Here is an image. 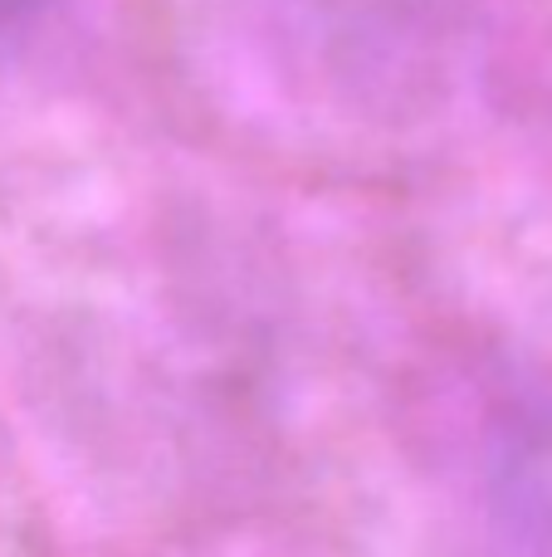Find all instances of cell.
<instances>
[{"instance_id": "obj_1", "label": "cell", "mask_w": 552, "mask_h": 557, "mask_svg": "<svg viewBox=\"0 0 552 557\" xmlns=\"http://www.w3.org/2000/svg\"><path fill=\"white\" fill-rule=\"evenodd\" d=\"M303 45L348 84L401 94L455 54L469 0H284Z\"/></svg>"}, {"instance_id": "obj_2", "label": "cell", "mask_w": 552, "mask_h": 557, "mask_svg": "<svg viewBox=\"0 0 552 557\" xmlns=\"http://www.w3.org/2000/svg\"><path fill=\"white\" fill-rule=\"evenodd\" d=\"M489 484L509 533L552 557V386L514 401L489 445Z\"/></svg>"}, {"instance_id": "obj_3", "label": "cell", "mask_w": 552, "mask_h": 557, "mask_svg": "<svg viewBox=\"0 0 552 557\" xmlns=\"http://www.w3.org/2000/svg\"><path fill=\"white\" fill-rule=\"evenodd\" d=\"M35 10H39V0H0V45H5L10 35H20Z\"/></svg>"}]
</instances>
